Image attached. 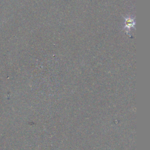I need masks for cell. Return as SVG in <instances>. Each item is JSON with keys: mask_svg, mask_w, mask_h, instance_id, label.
<instances>
[{"mask_svg": "<svg viewBox=\"0 0 150 150\" xmlns=\"http://www.w3.org/2000/svg\"><path fill=\"white\" fill-rule=\"evenodd\" d=\"M135 22L134 20V18H132L131 17H127L125 18V28L126 29H130L132 27H134Z\"/></svg>", "mask_w": 150, "mask_h": 150, "instance_id": "cell-1", "label": "cell"}]
</instances>
